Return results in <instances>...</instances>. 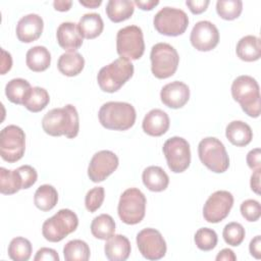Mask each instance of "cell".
<instances>
[{"instance_id":"d6986e66","label":"cell","mask_w":261,"mask_h":261,"mask_svg":"<svg viewBox=\"0 0 261 261\" xmlns=\"http://www.w3.org/2000/svg\"><path fill=\"white\" fill-rule=\"evenodd\" d=\"M58 45L67 52H76L83 45V36L74 22H62L56 32Z\"/></svg>"},{"instance_id":"4fadbf2b","label":"cell","mask_w":261,"mask_h":261,"mask_svg":"<svg viewBox=\"0 0 261 261\" xmlns=\"http://www.w3.org/2000/svg\"><path fill=\"white\" fill-rule=\"evenodd\" d=\"M137 245L140 253L148 260H159L165 256L166 243L155 228H144L137 234Z\"/></svg>"},{"instance_id":"816d5d0a","label":"cell","mask_w":261,"mask_h":261,"mask_svg":"<svg viewBox=\"0 0 261 261\" xmlns=\"http://www.w3.org/2000/svg\"><path fill=\"white\" fill-rule=\"evenodd\" d=\"M79 2H80V4H82V5H84V6L88 7V8H97V7L100 6L101 3H102L101 0H92V1H89V0H88V1H83V0H80Z\"/></svg>"},{"instance_id":"f546056e","label":"cell","mask_w":261,"mask_h":261,"mask_svg":"<svg viewBox=\"0 0 261 261\" xmlns=\"http://www.w3.org/2000/svg\"><path fill=\"white\" fill-rule=\"evenodd\" d=\"M32 90L31 84L23 79H13L5 87V95L14 104H23L27 96Z\"/></svg>"},{"instance_id":"8d00e7d4","label":"cell","mask_w":261,"mask_h":261,"mask_svg":"<svg viewBox=\"0 0 261 261\" xmlns=\"http://www.w3.org/2000/svg\"><path fill=\"white\" fill-rule=\"evenodd\" d=\"M194 240H195L196 246L200 250L211 251L216 247L218 238L215 230L208 227H202L196 231Z\"/></svg>"},{"instance_id":"5bb4252c","label":"cell","mask_w":261,"mask_h":261,"mask_svg":"<svg viewBox=\"0 0 261 261\" xmlns=\"http://www.w3.org/2000/svg\"><path fill=\"white\" fill-rule=\"evenodd\" d=\"M233 205V196L227 191H216L206 201L203 207V216L210 223L222 221Z\"/></svg>"},{"instance_id":"4dcf8cb0","label":"cell","mask_w":261,"mask_h":261,"mask_svg":"<svg viewBox=\"0 0 261 261\" xmlns=\"http://www.w3.org/2000/svg\"><path fill=\"white\" fill-rule=\"evenodd\" d=\"M115 222L109 214H100L96 216L91 223L92 234L99 240H108L114 234Z\"/></svg>"},{"instance_id":"d590c367","label":"cell","mask_w":261,"mask_h":261,"mask_svg":"<svg viewBox=\"0 0 261 261\" xmlns=\"http://www.w3.org/2000/svg\"><path fill=\"white\" fill-rule=\"evenodd\" d=\"M243 10V2L241 0H218L216 2L217 14L225 19L232 20L238 18Z\"/></svg>"},{"instance_id":"5b68a950","label":"cell","mask_w":261,"mask_h":261,"mask_svg":"<svg viewBox=\"0 0 261 261\" xmlns=\"http://www.w3.org/2000/svg\"><path fill=\"white\" fill-rule=\"evenodd\" d=\"M201 162L211 171L222 173L228 169L229 158L224 145L216 138L207 137L198 145Z\"/></svg>"},{"instance_id":"603a6c76","label":"cell","mask_w":261,"mask_h":261,"mask_svg":"<svg viewBox=\"0 0 261 261\" xmlns=\"http://www.w3.org/2000/svg\"><path fill=\"white\" fill-rule=\"evenodd\" d=\"M227 140L237 147H244L250 144L253 139V133L249 124L241 120L229 122L225 129Z\"/></svg>"},{"instance_id":"f1b7e54d","label":"cell","mask_w":261,"mask_h":261,"mask_svg":"<svg viewBox=\"0 0 261 261\" xmlns=\"http://www.w3.org/2000/svg\"><path fill=\"white\" fill-rule=\"evenodd\" d=\"M57 201L58 193L51 185H42L35 192L34 203L42 211H50L55 207Z\"/></svg>"},{"instance_id":"52a82bcc","label":"cell","mask_w":261,"mask_h":261,"mask_svg":"<svg viewBox=\"0 0 261 261\" xmlns=\"http://www.w3.org/2000/svg\"><path fill=\"white\" fill-rule=\"evenodd\" d=\"M150 59L152 73L160 80L173 75L179 62L177 51L167 43L155 44L151 49Z\"/></svg>"},{"instance_id":"681fc988","label":"cell","mask_w":261,"mask_h":261,"mask_svg":"<svg viewBox=\"0 0 261 261\" xmlns=\"http://www.w3.org/2000/svg\"><path fill=\"white\" fill-rule=\"evenodd\" d=\"M137 6H139V8L143 9V10H152L155 6H157L159 4L158 0H136L134 2Z\"/></svg>"},{"instance_id":"6da1fadb","label":"cell","mask_w":261,"mask_h":261,"mask_svg":"<svg viewBox=\"0 0 261 261\" xmlns=\"http://www.w3.org/2000/svg\"><path fill=\"white\" fill-rule=\"evenodd\" d=\"M42 127L49 136H65L68 139H73L77 136L80 129L79 113L75 107L70 104L51 109L44 115Z\"/></svg>"},{"instance_id":"ffe728a7","label":"cell","mask_w":261,"mask_h":261,"mask_svg":"<svg viewBox=\"0 0 261 261\" xmlns=\"http://www.w3.org/2000/svg\"><path fill=\"white\" fill-rule=\"evenodd\" d=\"M169 117L166 112L161 109H152L144 117L142 127L143 130L152 137H160L169 128Z\"/></svg>"},{"instance_id":"d4e9b609","label":"cell","mask_w":261,"mask_h":261,"mask_svg":"<svg viewBox=\"0 0 261 261\" xmlns=\"http://www.w3.org/2000/svg\"><path fill=\"white\" fill-rule=\"evenodd\" d=\"M25 63L28 67L35 72L44 71L50 66L51 54L44 46L32 47L27 52Z\"/></svg>"},{"instance_id":"7402d4cb","label":"cell","mask_w":261,"mask_h":261,"mask_svg":"<svg viewBox=\"0 0 261 261\" xmlns=\"http://www.w3.org/2000/svg\"><path fill=\"white\" fill-rule=\"evenodd\" d=\"M236 52L243 61H256L261 57V41L256 36H245L238 42Z\"/></svg>"},{"instance_id":"8fae6325","label":"cell","mask_w":261,"mask_h":261,"mask_svg":"<svg viewBox=\"0 0 261 261\" xmlns=\"http://www.w3.org/2000/svg\"><path fill=\"white\" fill-rule=\"evenodd\" d=\"M24 150V132L14 124L5 126L0 133V155L2 159L14 163L22 158Z\"/></svg>"},{"instance_id":"1f68e13d","label":"cell","mask_w":261,"mask_h":261,"mask_svg":"<svg viewBox=\"0 0 261 261\" xmlns=\"http://www.w3.org/2000/svg\"><path fill=\"white\" fill-rule=\"evenodd\" d=\"M22 189V179L16 169L8 170L0 168V192L3 195H12Z\"/></svg>"},{"instance_id":"8992f818","label":"cell","mask_w":261,"mask_h":261,"mask_svg":"<svg viewBox=\"0 0 261 261\" xmlns=\"http://www.w3.org/2000/svg\"><path fill=\"white\" fill-rule=\"evenodd\" d=\"M79 225L76 214L69 209H60L52 217L44 221L42 225L43 237L52 243L62 241L73 232Z\"/></svg>"},{"instance_id":"3957f363","label":"cell","mask_w":261,"mask_h":261,"mask_svg":"<svg viewBox=\"0 0 261 261\" xmlns=\"http://www.w3.org/2000/svg\"><path fill=\"white\" fill-rule=\"evenodd\" d=\"M231 96L247 115L254 118L260 115V89L255 79L250 75L238 76L231 84Z\"/></svg>"},{"instance_id":"ac0fdd59","label":"cell","mask_w":261,"mask_h":261,"mask_svg":"<svg viewBox=\"0 0 261 261\" xmlns=\"http://www.w3.org/2000/svg\"><path fill=\"white\" fill-rule=\"evenodd\" d=\"M44 22L40 15L30 13L22 16L16 24V37L22 43L38 40L43 32Z\"/></svg>"},{"instance_id":"bcb514c9","label":"cell","mask_w":261,"mask_h":261,"mask_svg":"<svg viewBox=\"0 0 261 261\" xmlns=\"http://www.w3.org/2000/svg\"><path fill=\"white\" fill-rule=\"evenodd\" d=\"M2 58H1V74H5L7 71L10 70L12 66V58L10 53L6 52L5 50H1Z\"/></svg>"},{"instance_id":"f907efd6","label":"cell","mask_w":261,"mask_h":261,"mask_svg":"<svg viewBox=\"0 0 261 261\" xmlns=\"http://www.w3.org/2000/svg\"><path fill=\"white\" fill-rule=\"evenodd\" d=\"M72 5L71 1H62V0H56L53 2V6L58 11H68Z\"/></svg>"},{"instance_id":"7bdbcfd3","label":"cell","mask_w":261,"mask_h":261,"mask_svg":"<svg viewBox=\"0 0 261 261\" xmlns=\"http://www.w3.org/2000/svg\"><path fill=\"white\" fill-rule=\"evenodd\" d=\"M247 164L252 170L261 169V151L259 148L251 150L247 155Z\"/></svg>"},{"instance_id":"e575fe53","label":"cell","mask_w":261,"mask_h":261,"mask_svg":"<svg viewBox=\"0 0 261 261\" xmlns=\"http://www.w3.org/2000/svg\"><path fill=\"white\" fill-rule=\"evenodd\" d=\"M32 251L31 242L22 237L12 239L8 246V256L14 261H28L32 255Z\"/></svg>"},{"instance_id":"cb8c5ba5","label":"cell","mask_w":261,"mask_h":261,"mask_svg":"<svg viewBox=\"0 0 261 261\" xmlns=\"http://www.w3.org/2000/svg\"><path fill=\"white\" fill-rule=\"evenodd\" d=\"M142 179L145 187L152 192H162L169 184L167 173L160 166H148L144 169Z\"/></svg>"},{"instance_id":"484cf974","label":"cell","mask_w":261,"mask_h":261,"mask_svg":"<svg viewBox=\"0 0 261 261\" xmlns=\"http://www.w3.org/2000/svg\"><path fill=\"white\" fill-rule=\"evenodd\" d=\"M85 66V59L79 52H66L60 55L57 67L66 76H75L82 72Z\"/></svg>"},{"instance_id":"277c9868","label":"cell","mask_w":261,"mask_h":261,"mask_svg":"<svg viewBox=\"0 0 261 261\" xmlns=\"http://www.w3.org/2000/svg\"><path fill=\"white\" fill-rule=\"evenodd\" d=\"M134 74V65L130 61L118 58L103 66L98 74L97 82L100 89L106 93L118 91Z\"/></svg>"},{"instance_id":"7a4b0ae2","label":"cell","mask_w":261,"mask_h":261,"mask_svg":"<svg viewBox=\"0 0 261 261\" xmlns=\"http://www.w3.org/2000/svg\"><path fill=\"white\" fill-rule=\"evenodd\" d=\"M100 123L107 129L126 130L136 121V109L126 102H107L103 104L98 113Z\"/></svg>"},{"instance_id":"ba28073f","label":"cell","mask_w":261,"mask_h":261,"mask_svg":"<svg viewBox=\"0 0 261 261\" xmlns=\"http://www.w3.org/2000/svg\"><path fill=\"white\" fill-rule=\"evenodd\" d=\"M146 197L137 188L125 190L119 199L117 212L125 224H137L141 222L146 212Z\"/></svg>"},{"instance_id":"ab89813d","label":"cell","mask_w":261,"mask_h":261,"mask_svg":"<svg viewBox=\"0 0 261 261\" xmlns=\"http://www.w3.org/2000/svg\"><path fill=\"white\" fill-rule=\"evenodd\" d=\"M241 213L243 217L251 222L257 221L261 216V206L256 200L249 199L241 204Z\"/></svg>"},{"instance_id":"7c38bea8","label":"cell","mask_w":261,"mask_h":261,"mask_svg":"<svg viewBox=\"0 0 261 261\" xmlns=\"http://www.w3.org/2000/svg\"><path fill=\"white\" fill-rule=\"evenodd\" d=\"M163 154L169 169L174 173L184 172L191 163V150L187 140L172 137L163 144Z\"/></svg>"},{"instance_id":"83f0119b","label":"cell","mask_w":261,"mask_h":261,"mask_svg":"<svg viewBox=\"0 0 261 261\" xmlns=\"http://www.w3.org/2000/svg\"><path fill=\"white\" fill-rule=\"evenodd\" d=\"M77 27L83 38L95 39L103 32L104 22L100 14L86 13L81 17Z\"/></svg>"},{"instance_id":"7dc6e473","label":"cell","mask_w":261,"mask_h":261,"mask_svg":"<svg viewBox=\"0 0 261 261\" xmlns=\"http://www.w3.org/2000/svg\"><path fill=\"white\" fill-rule=\"evenodd\" d=\"M260 174H261V169H256L254 170L253 174L251 175V189L254 193L260 194Z\"/></svg>"},{"instance_id":"b9f144b4","label":"cell","mask_w":261,"mask_h":261,"mask_svg":"<svg viewBox=\"0 0 261 261\" xmlns=\"http://www.w3.org/2000/svg\"><path fill=\"white\" fill-rule=\"evenodd\" d=\"M35 261H59V256L57 252L51 248H41L38 250L36 256L34 257Z\"/></svg>"},{"instance_id":"4316f807","label":"cell","mask_w":261,"mask_h":261,"mask_svg":"<svg viewBox=\"0 0 261 261\" xmlns=\"http://www.w3.org/2000/svg\"><path fill=\"white\" fill-rule=\"evenodd\" d=\"M135 11V3L130 0H109L106 5V14L113 22L128 19Z\"/></svg>"},{"instance_id":"f6af8a7d","label":"cell","mask_w":261,"mask_h":261,"mask_svg":"<svg viewBox=\"0 0 261 261\" xmlns=\"http://www.w3.org/2000/svg\"><path fill=\"white\" fill-rule=\"evenodd\" d=\"M249 250H250V253L253 257H255L256 259L261 258V237L260 236H256L250 242Z\"/></svg>"},{"instance_id":"9c48e42d","label":"cell","mask_w":261,"mask_h":261,"mask_svg":"<svg viewBox=\"0 0 261 261\" xmlns=\"http://www.w3.org/2000/svg\"><path fill=\"white\" fill-rule=\"evenodd\" d=\"M116 50L120 58L138 60L145 51L143 32L138 25H127L120 29L116 35Z\"/></svg>"},{"instance_id":"e0dca14e","label":"cell","mask_w":261,"mask_h":261,"mask_svg":"<svg viewBox=\"0 0 261 261\" xmlns=\"http://www.w3.org/2000/svg\"><path fill=\"white\" fill-rule=\"evenodd\" d=\"M160 98L164 105L172 109L181 108L190 99L189 87L178 81L165 85L160 92Z\"/></svg>"},{"instance_id":"74e56055","label":"cell","mask_w":261,"mask_h":261,"mask_svg":"<svg viewBox=\"0 0 261 261\" xmlns=\"http://www.w3.org/2000/svg\"><path fill=\"white\" fill-rule=\"evenodd\" d=\"M222 237L226 244L237 247L241 245L245 239V228L239 222H229L224 226Z\"/></svg>"},{"instance_id":"2e32d148","label":"cell","mask_w":261,"mask_h":261,"mask_svg":"<svg viewBox=\"0 0 261 261\" xmlns=\"http://www.w3.org/2000/svg\"><path fill=\"white\" fill-rule=\"evenodd\" d=\"M191 44L198 51H210L214 49L219 42L218 29L209 20L198 21L190 36Z\"/></svg>"},{"instance_id":"30bf717a","label":"cell","mask_w":261,"mask_h":261,"mask_svg":"<svg viewBox=\"0 0 261 261\" xmlns=\"http://www.w3.org/2000/svg\"><path fill=\"white\" fill-rule=\"evenodd\" d=\"M153 23L159 34L176 37L186 32L189 25V17L184 10L166 6L155 14Z\"/></svg>"},{"instance_id":"60d3db41","label":"cell","mask_w":261,"mask_h":261,"mask_svg":"<svg viewBox=\"0 0 261 261\" xmlns=\"http://www.w3.org/2000/svg\"><path fill=\"white\" fill-rule=\"evenodd\" d=\"M17 170L22 179V189H29L37 181L38 173L33 166L22 165V166H19Z\"/></svg>"},{"instance_id":"836d02e7","label":"cell","mask_w":261,"mask_h":261,"mask_svg":"<svg viewBox=\"0 0 261 261\" xmlns=\"http://www.w3.org/2000/svg\"><path fill=\"white\" fill-rule=\"evenodd\" d=\"M50 102V97L44 88L34 87L27 96L23 106L31 112H40L42 111Z\"/></svg>"},{"instance_id":"f35d334b","label":"cell","mask_w":261,"mask_h":261,"mask_svg":"<svg viewBox=\"0 0 261 261\" xmlns=\"http://www.w3.org/2000/svg\"><path fill=\"white\" fill-rule=\"evenodd\" d=\"M105 198V191L103 187H96L90 190L85 198V205L88 211L95 212L98 210Z\"/></svg>"},{"instance_id":"d6a6232c","label":"cell","mask_w":261,"mask_h":261,"mask_svg":"<svg viewBox=\"0 0 261 261\" xmlns=\"http://www.w3.org/2000/svg\"><path fill=\"white\" fill-rule=\"evenodd\" d=\"M90 253L88 244L82 240L69 241L63 248V256L66 261H88Z\"/></svg>"},{"instance_id":"ee69618b","label":"cell","mask_w":261,"mask_h":261,"mask_svg":"<svg viewBox=\"0 0 261 261\" xmlns=\"http://www.w3.org/2000/svg\"><path fill=\"white\" fill-rule=\"evenodd\" d=\"M209 1L208 0H188L186 1V5L189 7V9L191 10V12L193 14H200L202 12H204L208 5H209Z\"/></svg>"},{"instance_id":"c3c4849f","label":"cell","mask_w":261,"mask_h":261,"mask_svg":"<svg viewBox=\"0 0 261 261\" xmlns=\"http://www.w3.org/2000/svg\"><path fill=\"white\" fill-rule=\"evenodd\" d=\"M216 260L217 261H236L237 260V256L234 255L233 251L226 248V249H222L216 256Z\"/></svg>"},{"instance_id":"9a60e30c","label":"cell","mask_w":261,"mask_h":261,"mask_svg":"<svg viewBox=\"0 0 261 261\" xmlns=\"http://www.w3.org/2000/svg\"><path fill=\"white\" fill-rule=\"evenodd\" d=\"M118 163V157L112 151H99L94 154L89 163L88 175L93 182L103 181L116 170Z\"/></svg>"},{"instance_id":"44dd1931","label":"cell","mask_w":261,"mask_h":261,"mask_svg":"<svg viewBox=\"0 0 261 261\" xmlns=\"http://www.w3.org/2000/svg\"><path fill=\"white\" fill-rule=\"evenodd\" d=\"M105 256L110 261H124L130 254V243L122 234H113L104 246Z\"/></svg>"}]
</instances>
